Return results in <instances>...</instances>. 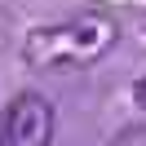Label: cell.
I'll return each instance as SVG.
<instances>
[{
    "mask_svg": "<svg viewBox=\"0 0 146 146\" xmlns=\"http://www.w3.org/2000/svg\"><path fill=\"white\" fill-rule=\"evenodd\" d=\"M53 142V106L44 93H13L0 111V146H49Z\"/></svg>",
    "mask_w": 146,
    "mask_h": 146,
    "instance_id": "cell-2",
    "label": "cell"
},
{
    "mask_svg": "<svg viewBox=\"0 0 146 146\" xmlns=\"http://www.w3.org/2000/svg\"><path fill=\"white\" fill-rule=\"evenodd\" d=\"M119 40V22L102 9L75 13L66 22H49L36 27L22 40V58L36 71H75V66H89L98 58H106Z\"/></svg>",
    "mask_w": 146,
    "mask_h": 146,
    "instance_id": "cell-1",
    "label": "cell"
},
{
    "mask_svg": "<svg viewBox=\"0 0 146 146\" xmlns=\"http://www.w3.org/2000/svg\"><path fill=\"white\" fill-rule=\"evenodd\" d=\"M137 106L146 111V75H142V84H137Z\"/></svg>",
    "mask_w": 146,
    "mask_h": 146,
    "instance_id": "cell-4",
    "label": "cell"
},
{
    "mask_svg": "<svg viewBox=\"0 0 146 146\" xmlns=\"http://www.w3.org/2000/svg\"><path fill=\"white\" fill-rule=\"evenodd\" d=\"M115 146H146V128H124L115 137Z\"/></svg>",
    "mask_w": 146,
    "mask_h": 146,
    "instance_id": "cell-3",
    "label": "cell"
}]
</instances>
